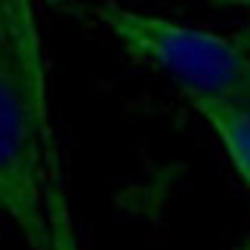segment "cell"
Segmentation results:
<instances>
[{"label": "cell", "instance_id": "6da1fadb", "mask_svg": "<svg viewBox=\"0 0 250 250\" xmlns=\"http://www.w3.org/2000/svg\"><path fill=\"white\" fill-rule=\"evenodd\" d=\"M43 59L31 3L0 0V216L28 250H50V164Z\"/></svg>", "mask_w": 250, "mask_h": 250}, {"label": "cell", "instance_id": "7a4b0ae2", "mask_svg": "<svg viewBox=\"0 0 250 250\" xmlns=\"http://www.w3.org/2000/svg\"><path fill=\"white\" fill-rule=\"evenodd\" d=\"M93 16L111 31L130 59L167 71L182 93H207L250 105V59L232 37L121 3H99L93 6Z\"/></svg>", "mask_w": 250, "mask_h": 250}, {"label": "cell", "instance_id": "3957f363", "mask_svg": "<svg viewBox=\"0 0 250 250\" xmlns=\"http://www.w3.org/2000/svg\"><path fill=\"white\" fill-rule=\"evenodd\" d=\"M182 96L207 121V127L216 133L235 173L241 176V182L250 191V105L207 96V93H182Z\"/></svg>", "mask_w": 250, "mask_h": 250}, {"label": "cell", "instance_id": "277c9868", "mask_svg": "<svg viewBox=\"0 0 250 250\" xmlns=\"http://www.w3.org/2000/svg\"><path fill=\"white\" fill-rule=\"evenodd\" d=\"M46 216H50V250H81L78 238L71 229V216L65 207V191L59 182V161L53 151V164H50V195H46Z\"/></svg>", "mask_w": 250, "mask_h": 250}, {"label": "cell", "instance_id": "5b68a950", "mask_svg": "<svg viewBox=\"0 0 250 250\" xmlns=\"http://www.w3.org/2000/svg\"><path fill=\"white\" fill-rule=\"evenodd\" d=\"M232 41H235L238 50H241V53L247 56V59H250V16L244 19V25H241V28H238V31L232 34Z\"/></svg>", "mask_w": 250, "mask_h": 250}]
</instances>
